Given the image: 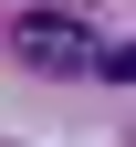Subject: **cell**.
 Returning <instances> with one entry per match:
<instances>
[{
    "mask_svg": "<svg viewBox=\"0 0 136 147\" xmlns=\"http://www.w3.org/2000/svg\"><path fill=\"white\" fill-rule=\"evenodd\" d=\"M11 53L42 63V74H73V84H105V74H115V42L84 32L73 11H21V21H11Z\"/></svg>",
    "mask_w": 136,
    "mask_h": 147,
    "instance_id": "6da1fadb",
    "label": "cell"
},
{
    "mask_svg": "<svg viewBox=\"0 0 136 147\" xmlns=\"http://www.w3.org/2000/svg\"><path fill=\"white\" fill-rule=\"evenodd\" d=\"M105 84H136V42H115V74H105Z\"/></svg>",
    "mask_w": 136,
    "mask_h": 147,
    "instance_id": "7a4b0ae2",
    "label": "cell"
}]
</instances>
